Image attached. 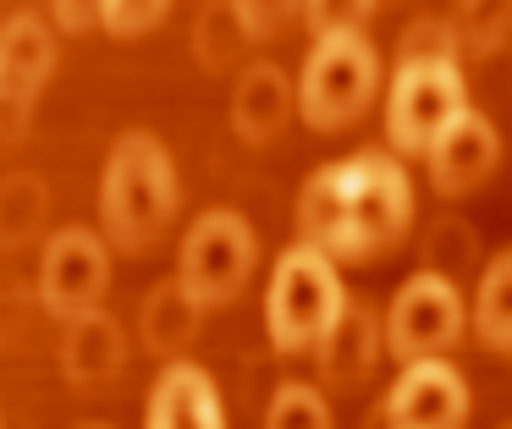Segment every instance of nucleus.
Masks as SVG:
<instances>
[{"instance_id":"1","label":"nucleus","mask_w":512,"mask_h":429,"mask_svg":"<svg viewBox=\"0 0 512 429\" xmlns=\"http://www.w3.org/2000/svg\"><path fill=\"white\" fill-rule=\"evenodd\" d=\"M347 314V286L336 259H325L309 242H292L270 270L265 292V330L276 352H309L342 325Z\"/></svg>"},{"instance_id":"2","label":"nucleus","mask_w":512,"mask_h":429,"mask_svg":"<svg viewBox=\"0 0 512 429\" xmlns=\"http://www.w3.org/2000/svg\"><path fill=\"white\" fill-rule=\"evenodd\" d=\"M105 226L122 248H144L177 215V171H171V154L160 138L149 132H127L111 154V171H105Z\"/></svg>"},{"instance_id":"3","label":"nucleus","mask_w":512,"mask_h":429,"mask_svg":"<svg viewBox=\"0 0 512 429\" xmlns=\"http://www.w3.org/2000/svg\"><path fill=\"white\" fill-rule=\"evenodd\" d=\"M380 88V55L364 33H325L314 39L298 72V116L314 132H342L369 110Z\"/></svg>"},{"instance_id":"4","label":"nucleus","mask_w":512,"mask_h":429,"mask_svg":"<svg viewBox=\"0 0 512 429\" xmlns=\"http://www.w3.org/2000/svg\"><path fill=\"white\" fill-rule=\"evenodd\" d=\"M468 110L463 61H397L386 88V143L391 154H430V143Z\"/></svg>"},{"instance_id":"5","label":"nucleus","mask_w":512,"mask_h":429,"mask_svg":"<svg viewBox=\"0 0 512 429\" xmlns=\"http://www.w3.org/2000/svg\"><path fill=\"white\" fill-rule=\"evenodd\" d=\"M463 330H468L463 292L441 270H413L386 308V352L402 369L424 358H446L463 341Z\"/></svg>"},{"instance_id":"6","label":"nucleus","mask_w":512,"mask_h":429,"mask_svg":"<svg viewBox=\"0 0 512 429\" xmlns=\"http://www.w3.org/2000/svg\"><path fill=\"white\" fill-rule=\"evenodd\" d=\"M342 165L353 198V259H380L413 226V182L391 149H358Z\"/></svg>"},{"instance_id":"7","label":"nucleus","mask_w":512,"mask_h":429,"mask_svg":"<svg viewBox=\"0 0 512 429\" xmlns=\"http://www.w3.org/2000/svg\"><path fill=\"white\" fill-rule=\"evenodd\" d=\"M254 259H259V242H254V226H248L237 209H210V215L193 220V231L182 237V292L193 303H232L243 292V281L254 275Z\"/></svg>"},{"instance_id":"8","label":"nucleus","mask_w":512,"mask_h":429,"mask_svg":"<svg viewBox=\"0 0 512 429\" xmlns=\"http://www.w3.org/2000/svg\"><path fill=\"white\" fill-rule=\"evenodd\" d=\"M468 413H474L468 380L446 358L408 363L380 402L386 429H468Z\"/></svg>"},{"instance_id":"9","label":"nucleus","mask_w":512,"mask_h":429,"mask_svg":"<svg viewBox=\"0 0 512 429\" xmlns=\"http://www.w3.org/2000/svg\"><path fill=\"white\" fill-rule=\"evenodd\" d=\"M424 165H430V187L441 198H468L479 182H490V171L501 165V138H496V127L468 105L463 116L430 143Z\"/></svg>"},{"instance_id":"10","label":"nucleus","mask_w":512,"mask_h":429,"mask_svg":"<svg viewBox=\"0 0 512 429\" xmlns=\"http://www.w3.org/2000/svg\"><path fill=\"white\" fill-rule=\"evenodd\" d=\"M105 286V242L94 231H61L45 248V303L56 314H89Z\"/></svg>"},{"instance_id":"11","label":"nucleus","mask_w":512,"mask_h":429,"mask_svg":"<svg viewBox=\"0 0 512 429\" xmlns=\"http://www.w3.org/2000/svg\"><path fill=\"white\" fill-rule=\"evenodd\" d=\"M298 242L320 248L325 259H353V198H347V165H320L298 193Z\"/></svg>"},{"instance_id":"12","label":"nucleus","mask_w":512,"mask_h":429,"mask_svg":"<svg viewBox=\"0 0 512 429\" xmlns=\"http://www.w3.org/2000/svg\"><path fill=\"white\" fill-rule=\"evenodd\" d=\"M144 429H226V407L210 369L199 363H166V374L149 391Z\"/></svg>"},{"instance_id":"13","label":"nucleus","mask_w":512,"mask_h":429,"mask_svg":"<svg viewBox=\"0 0 512 429\" xmlns=\"http://www.w3.org/2000/svg\"><path fill=\"white\" fill-rule=\"evenodd\" d=\"M292 110H298V88L287 83L281 66L254 61L243 77H237V88H232V127L243 132L248 143H270L281 127H287Z\"/></svg>"},{"instance_id":"14","label":"nucleus","mask_w":512,"mask_h":429,"mask_svg":"<svg viewBox=\"0 0 512 429\" xmlns=\"http://www.w3.org/2000/svg\"><path fill=\"white\" fill-rule=\"evenodd\" d=\"M314 352H320V380L325 385H358L380 363V352H386V325H380L369 308L347 303L342 325H336Z\"/></svg>"},{"instance_id":"15","label":"nucleus","mask_w":512,"mask_h":429,"mask_svg":"<svg viewBox=\"0 0 512 429\" xmlns=\"http://www.w3.org/2000/svg\"><path fill=\"white\" fill-rule=\"evenodd\" d=\"M50 61H56V50H50V33L39 28L34 17L12 22V28L0 33V99L23 105V99L50 77Z\"/></svg>"},{"instance_id":"16","label":"nucleus","mask_w":512,"mask_h":429,"mask_svg":"<svg viewBox=\"0 0 512 429\" xmlns=\"http://www.w3.org/2000/svg\"><path fill=\"white\" fill-rule=\"evenodd\" d=\"M468 325H474V336L485 341L490 352H507L512 358V253H496L490 270L479 275Z\"/></svg>"},{"instance_id":"17","label":"nucleus","mask_w":512,"mask_h":429,"mask_svg":"<svg viewBox=\"0 0 512 429\" xmlns=\"http://www.w3.org/2000/svg\"><path fill=\"white\" fill-rule=\"evenodd\" d=\"M193 325H199V303L182 292V281L155 286V297L144 303V336H149V347H177V341L193 336Z\"/></svg>"},{"instance_id":"18","label":"nucleus","mask_w":512,"mask_h":429,"mask_svg":"<svg viewBox=\"0 0 512 429\" xmlns=\"http://www.w3.org/2000/svg\"><path fill=\"white\" fill-rule=\"evenodd\" d=\"M67 363H72V374H78V380H100V374H111L116 363H122V336H116L111 319L83 314L78 319V336H72Z\"/></svg>"},{"instance_id":"19","label":"nucleus","mask_w":512,"mask_h":429,"mask_svg":"<svg viewBox=\"0 0 512 429\" xmlns=\"http://www.w3.org/2000/svg\"><path fill=\"white\" fill-rule=\"evenodd\" d=\"M265 429H331V407H325V396L314 391V385L287 380L276 396H270Z\"/></svg>"},{"instance_id":"20","label":"nucleus","mask_w":512,"mask_h":429,"mask_svg":"<svg viewBox=\"0 0 512 429\" xmlns=\"http://www.w3.org/2000/svg\"><path fill=\"white\" fill-rule=\"evenodd\" d=\"M303 17L314 22V39H325V33H364V22L375 17V6H303Z\"/></svg>"},{"instance_id":"21","label":"nucleus","mask_w":512,"mask_h":429,"mask_svg":"<svg viewBox=\"0 0 512 429\" xmlns=\"http://www.w3.org/2000/svg\"><path fill=\"white\" fill-rule=\"evenodd\" d=\"M94 17H100L111 33H122V39H127V33H149V28H155V22L166 17V6H100Z\"/></svg>"},{"instance_id":"22","label":"nucleus","mask_w":512,"mask_h":429,"mask_svg":"<svg viewBox=\"0 0 512 429\" xmlns=\"http://www.w3.org/2000/svg\"><path fill=\"white\" fill-rule=\"evenodd\" d=\"M89 429H100V424H89Z\"/></svg>"},{"instance_id":"23","label":"nucleus","mask_w":512,"mask_h":429,"mask_svg":"<svg viewBox=\"0 0 512 429\" xmlns=\"http://www.w3.org/2000/svg\"><path fill=\"white\" fill-rule=\"evenodd\" d=\"M507 429H512V424H507Z\"/></svg>"}]
</instances>
